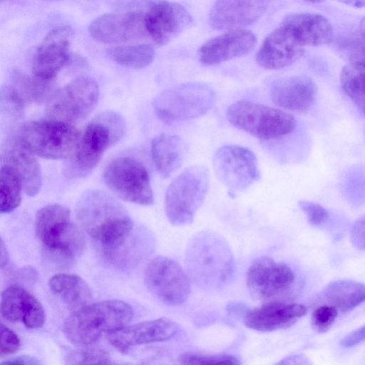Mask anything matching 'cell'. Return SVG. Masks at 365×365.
Instances as JSON below:
<instances>
[{
	"instance_id": "6da1fadb",
	"label": "cell",
	"mask_w": 365,
	"mask_h": 365,
	"mask_svg": "<svg viewBox=\"0 0 365 365\" xmlns=\"http://www.w3.org/2000/svg\"><path fill=\"white\" fill-rule=\"evenodd\" d=\"M76 215L81 227L101 245L107 257L125 244L133 228L122 204L101 190L84 192L77 202Z\"/></svg>"
},
{
	"instance_id": "7a4b0ae2",
	"label": "cell",
	"mask_w": 365,
	"mask_h": 365,
	"mask_svg": "<svg viewBox=\"0 0 365 365\" xmlns=\"http://www.w3.org/2000/svg\"><path fill=\"white\" fill-rule=\"evenodd\" d=\"M126 123L115 111H104L87 125L75 153L64 165V175L70 179L89 175L100 163L104 153L123 138Z\"/></svg>"
},
{
	"instance_id": "3957f363",
	"label": "cell",
	"mask_w": 365,
	"mask_h": 365,
	"mask_svg": "<svg viewBox=\"0 0 365 365\" xmlns=\"http://www.w3.org/2000/svg\"><path fill=\"white\" fill-rule=\"evenodd\" d=\"M133 316L131 306L121 300L91 302L71 313L63 323V331L73 345L88 346L97 341L103 334L125 326Z\"/></svg>"
},
{
	"instance_id": "277c9868",
	"label": "cell",
	"mask_w": 365,
	"mask_h": 365,
	"mask_svg": "<svg viewBox=\"0 0 365 365\" xmlns=\"http://www.w3.org/2000/svg\"><path fill=\"white\" fill-rule=\"evenodd\" d=\"M226 116L234 127L262 140L282 138L296 127V120L287 111L246 100L232 103Z\"/></svg>"
},
{
	"instance_id": "5b68a950",
	"label": "cell",
	"mask_w": 365,
	"mask_h": 365,
	"mask_svg": "<svg viewBox=\"0 0 365 365\" xmlns=\"http://www.w3.org/2000/svg\"><path fill=\"white\" fill-rule=\"evenodd\" d=\"M80 131L71 123L50 118L34 120L21 128L20 139L35 155L48 160H66L76 151Z\"/></svg>"
},
{
	"instance_id": "8992f818",
	"label": "cell",
	"mask_w": 365,
	"mask_h": 365,
	"mask_svg": "<svg viewBox=\"0 0 365 365\" xmlns=\"http://www.w3.org/2000/svg\"><path fill=\"white\" fill-rule=\"evenodd\" d=\"M209 184V171L201 165L187 168L173 180L165 196V212L170 222L190 223L206 197Z\"/></svg>"
},
{
	"instance_id": "52a82bcc",
	"label": "cell",
	"mask_w": 365,
	"mask_h": 365,
	"mask_svg": "<svg viewBox=\"0 0 365 365\" xmlns=\"http://www.w3.org/2000/svg\"><path fill=\"white\" fill-rule=\"evenodd\" d=\"M215 101V94L208 86L187 83L161 92L153 106L162 121L172 123L200 117L212 108Z\"/></svg>"
},
{
	"instance_id": "ba28073f",
	"label": "cell",
	"mask_w": 365,
	"mask_h": 365,
	"mask_svg": "<svg viewBox=\"0 0 365 365\" xmlns=\"http://www.w3.org/2000/svg\"><path fill=\"white\" fill-rule=\"evenodd\" d=\"M103 180L121 200L141 205L153 203L149 173L135 158L120 157L112 160L104 170Z\"/></svg>"
},
{
	"instance_id": "9c48e42d",
	"label": "cell",
	"mask_w": 365,
	"mask_h": 365,
	"mask_svg": "<svg viewBox=\"0 0 365 365\" xmlns=\"http://www.w3.org/2000/svg\"><path fill=\"white\" fill-rule=\"evenodd\" d=\"M212 162L216 177L231 197L245 191L260 178L255 155L240 145L220 148Z\"/></svg>"
},
{
	"instance_id": "30bf717a",
	"label": "cell",
	"mask_w": 365,
	"mask_h": 365,
	"mask_svg": "<svg viewBox=\"0 0 365 365\" xmlns=\"http://www.w3.org/2000/svg\"><path fill=\"white\" fill-rule=\"evenodd\" d=\"M99 98L95 80L79 76L60 88L48 104L51 118L73 124L85 119L93 111Z\"/></svg>"
},
{
	"instance_id": "8fae6325",
	"label": "cell",
	"mask_w": 365,
	"mask_h": 365,
	"mask_svg": "<svg viewBox=\"0 0 365 365\" xmlns=\"http://www.w3.org/2000/svg\"><path fill=\"white\" fill-rule=\"evenodd\" d=\"M148 290L161 302L171 306L185 303L190 292L189 279L175 260L157 257L148 264L144 273Z\"/></svg>"
},
{
	"instance_id": "7c38bea8",
	"label": "cell",
	"mask_w": 365,
	"mask_h": 365,
	"mask_svg": "<svg viewBox=\"0 0 365 365\" xmlns=\"http://www.w3.org/2000/svg\"><path fill=\"white\" fill-rule=\"evenodd\" d=\"M294 281V274L288 265L265 257L253 261L247 274V287L255 300L264 301L280 294Z\"/></svg>"
},
{
	"instance_id": "4fadbf2b",
	"label": "cell",
	"mask_w": 365,
	"mask_h": 365,
	"mask_svg": "<svg viewBox=\"0 0 365 365\" xmlns=\"http://www.w3.org/2000/svg\"><path fill=\"white\" fill-rule=\"evenodd\" d=\"M73 32L68 26L51 30L38 47L33 61V76L48 83L64 66L69 58L70 41Z\"/></svg>"
},
{
	"instance_id": "5bb4252c",
	"label": "cell",
	"mask_w": 365,
	"mask_h": 365,
	"mask_svg": "<svg viewBox=\"0 0 365 365\" xmlns=\"http://www.w3.org/2000/svg\"><path fill=\"white\" fill-rule=\"evenodd\" d=\"M178 331V327L174 322L161 318L126 324L106 336L112 346L125 354L137 346L170 340Z\"/></svg>"
},
{
	"instance_id": "9a60e30c",
	"label": "cell",
	"mask_w": 365,
	"mask_h": 365,
	"mask_svg": "<svg viewBox=\"0 0 365 365\" xmlns=\"http://www.w3.org/2000/svg\"><path fill=\"white\" fill-rule=\"evenodd\" d=\"M88 29L95 40L105 43L134 41L147 34L145 16L134 11L102 15L93 21Z\"/></svg>"
},
{
	"instance_id": "2e32d148",
	"label": "cell",
	"mask_w": 365,
	"mask_h": 365,
	"mask_svg": "<svg viewBox=\"0 0 365 365\" xmlns=\"http://www.w3.org/2000/svg\"><path fill=\"white\" fill-rule=\"evenodd\" d=\"M192 23V16L182 5L170 1L155 4L145 15L147 34L159 46L174 39Z\"/></svg>"
},
{
	"instance_id": "e0dca14e",
	"label": "cell",
	"mask_w": 365,
	"mask_h": 365,
	"mask_svg": "<svg viewBox=\"0 0 365 365\" xmlns=\"http://www.w3.org/2000/svg\"><path fill=\"white\" fill-rule=\"evenodd\" d=\"M270 0H216L210 13V24L216 30L242 29L257 21Z\"/></svg>"
},
{
	"instance_id": "ac0fdd59",
	"label": "cell",
	"mask_w": 365,
	"mask_h": 365,
	"mask_svg": "<svg viewBox=\"0 0 365 365\" xmlns=\"http://www.w3.org/2000/svg\"><path fill=\"white\" fill-rule=\"evenodd\" d=\"M270 96L274 104L285 110L303 113L316 103L317 87L304 75L280 78L272 82Z\"/></svg>"
},
{
	"instance_id": "d6986e66",
	"label": "cell",
	"mask_w": 365,
	"mask_h": 365,
	"mask_svg": "<svg viewBox=\"0 0 365 365\" xmlns=\"http://www.w3.org/2000/svg\"><path fill=\"white\" fill-rule=\"evenodd\" d=\"M256 37L247 30H230L204 43L198 51L200 63L213 66L249 53L255 46Z\"/></svg>"
},
{
	"instance_id": "ffe728a7",
	"label": "cell",
	"mask_w": 365,
	"mask_h": 365,
	"mask_svg": "<svg viewBox=\"0 0 365 365\" xmlns=\"http://www.w3.org/2000/svg\"><path fill=\"white\" fill-rule=\"evenodd\" d=\"M304 52V47L281 26L264 38L256 55V62L264 69L279 70L297 61Z\"/></svg>"
},
{
	"instance_id": "44dd1931",
	"label": "cell",
	"mask_w": 365,
	"mask_h": 365,
	"mask_svg": "<svg viewBox=\"0 0 365 365\" xmlns=\"http://www.w3.org/2000/svg\"><path fill=\"white\" fill-rule=\"evenodd\" d=\"M307 313L303 304L287 302H272L249 309L244 317L245 325L259 331L286 329Z\"/></svg>"
},
{
	"instance_id": "7402d4cb",
	"label": "cell",
	"mask_w": 365,
	"mask_h": 365,
	"mask_svg": "<svg viewBox=\"0 0 365 365\" xmlns=\"http://www.w3.org/2000/svg\"><path fill=\"white\" fill-rule=\"evenodd\" d=\"M0 311L7 321H21L30 329L39 328L45 322V312L41 304L20 286L9 287L2 292Z\"/></svg>"
},
{
	"instance_id": "603a6c76",
	"label": "cell",
	"mask_w": 365,
	"mask_h": 365,
	"mask_svg": "<svg viewBox=\"0 0 365 365\" xmlns=\"http://www.w3.org/2000/svg\"><path fill=\"white\" fill-rule=\"evenodd\" d=\"M282 26L304 47L326 44L333 36L330 22L324 16L315 13L289 14L283 20Z\"/></svg>"
},
{
	"instance_id": "cb8c5ba5",
	"label": "cell",
	"mask_w": 365,
	"mask_h": 365,
	"mask_svg": "<svg viewBox=\"0 0 365 365\" xmlns=\"http://www.w3.org/2000/svg\"><path fill=\"white\" fill-rule=\"evenodd\" d=\"M4 158V164L14 168L19 175L23 191L31 197L36 195L42 185L40 165L36 155L19 137L8 143Z\"/></svg>"
},
{
	"instance_id": "d4e9b609",
	"label": "cell",
	"mask_w": 365,
	"mask_h": 365,
	"mask_svg": "<svg viewBox=\"0 0 365 365\" xmlns=\"http://www.w3.org/2000/svg\"><path fill=\"white\" fill-rule=\"evenodd\" d=\"M185 153V143L177 135L163 134L152 142L153 160L156 170L163 179L170 177L180 168Z\"/></svg>"
},
{
	"instance_id": "484cf974",
	"label": "cell",
	"mask_w": 365,
	"mask_h": 365,
	"mask_svg": "<svg viewBox=\"0 0 365 365\" xmlns=\"http://www.w3.org/2000/svg\"><path fill=\"white\" fill-rule=\"evenodd\" d=\"M51 291L73 312L92 301L88 284L81 277L70 274H58L49 279Z\"/></svg>"
},
{
	"instance_id": "4316f807",
	"label": "cell",
	"mask_w": 365,
	"mask_h": 365,
	"mask_svg": "<svg viewBox=\"0 0 365 365\" xmlns=\"http://www.w3.org/2000/svg\"><path fill=\"white\" fill-rule=\"evenodd\" d=\"M70 223L69 210L58 204L42 207L35 217L36 233L46 248L56 241Z\"/></svg>"
},
{
	"instance_id": "83f0119b",
	"label": "cell",
	"mask_w": 365,
	"mask_h": 365,
	"mask_svg": "<svg viewBox=\"0 0 365 365\" xmlns=\"http://www.w3.org/2000/svg\"><path fill=\"white\" fill-rule=\"evenodd\" d=\"M326 304L338 311L347 312L354 309L364 299L363 283L349 279H339L329 283L322 291Z\"/></svg>"
},
{
	"instance_id": "f1b7e54d",
	"label": "cell",
	"mask_w": 365,
	"mask_h": 365,
	"mask_svg": "<svg viewBox=\"0 0 365 365\" xmlns=\"http://www.w3.org/2000/svg\"><path fill=\"white\" fill-rule=\"evenodd\" d=\"M364 61H350L339 75L342 92L362 113L364 111Z\"/></svg>"
},
{
	"instance_id": "f546056e",
	"label": "cell",
	"mask_w": 365,
	"mask_h": 365,
	"mask_svg": "<svg viewBox=\"0 0 365 365\" xmlns=\"http://www.w3.org/2000/svg\"><path fill=\"white\" fill-rule=\"evenodd\" d=\"M85 245L84 235L71 222L57 240L46 250L58 261L71 262L82 254Z\"/></svg>"
},
{
	"instance_id": "4dcf8cb0",
	"label": "cell",
	"mask_w": 365,
	"mask_h": 365,
	"mask_svg": "<svg viewBox=\"0 0 365 365\" xmlns=\"http://www.w3.org/2000/svg\"><path fill=\"white\" fill-rule=\"evenodd\" d=\"M21 179L11 166L4 164L0 168V213L16 209L21 201Z\"/></svg>"
},
{
	"instance_id": "1f68e13d",
	"label": "cell",
	"mask_w": 365,
	"mask_h": 365,
	"mask_svg": "<svg viewBox=\"0 0 365 365\" xmlns=\"http://www.w3.org/2000/svg\"><path fill=\"white\" fill-rule=\"evenodd\" d=\"M109 55L123 67L141 69L152 63L155 51L149 45L137 44L115 47L110 50Z\"/></svg>"
},
{
	"instance_id": "d6a6232c",
	"label": "cell",
	"mask_w": 365,
	"mask_h": 365,
	"mask_svg": "<svg viewBox=\"0 0 365 365\" xmlns=\"http://www.w3.org/2000/svg\"><path fill=\"white\" fill-rule=\"evenodd\" d=\"M28 101L27 96L16 82L0 88V106L11 114L21 113Z\"/></svg>"
},
{
	"instance_id": "836d02e7",
	"label": "cell",
	"mask_w": 365,
	"mask_h": 365,
	"mask_svg": "<svg viewBox=\"0 0 365 365\" xmlns=\"http://www.w3.org/2000/svg\"><path fill=\"white\" fill-rule=\"evenodd\" d=\"M67 364H110L109 354L99 349L81 346L68 354L66 358Z\"/></svg>"
},
{
	"instance_id": "e575fe53",
	"label": "cell",
	"mask_w": 365,
	"mask_h": 365,
	"mask_svg": "<svg viewBox=\"0 0 365 365\" xmlns=\"http://www.w3.org/2000/svg\"><path fill=\"white\" fill-rule=\"evenodd\" d=\"M338 316V310L333 306L324 304L314 309L312 314L311 324L319 333L329 329Z\"/></svg>"
},
{
	"instance_id": "d590c367",
	"label": "cell",
	"mask_w": 365,
	"mask_h": 365,
	"mask_svg": "<svg viewBox=\"0 0 365 365\" xmlns=\"http://www.w3.org/2000/svg\"><path fill=\"white\" fill-rule=\"evenodd\" d=\"M179 361L183 364H238L240 362L231 355H205L198 353L182 354Z\"/></svg>"
},
{
	"instance_id": "8d00e7d4",
	"label": "cell",
	"mask_w": 365,
	"mask_h": 365,
	"mask_svg": "<svg viewBox=\"0 0 365 365\" xmlns=\"http://www.w3.org/2000/svg\"><path fill=\"white\" fill-rule=\"evenodd\" d=\"M16 334L6 326L0 324V358L16 353L20 347Z\"/></svg>"
},
{
	"instance_id": "74e56055",
	"label": "cell",
	"mask_w": 365,
	"mask_h": 365,
	"mask_svg": "<svg viewBox=\"0 0 365 365\" xmlns=\"http://www.w3.org/2000/svg\"><path fill=\"white\" fill-rule=\"evenodd\" d=\"M298 205L306 215L309 224L317 226L327 220L328 212L321 205L307 200H300Z\"/></svg>"
},
{
	"instance_id": "f35d334b",
	"label": "cell",
	"mask_w": 365,
	"mask_h": 365,
	"mask_svg": "<svg viewBox=\"0 0 365 365\" xmlns=\"http://www.w3.org/2000/svg\"><path fill=\"white\" fill-rule=\"evenodd\" d=\"M364 339V326L352 331L346 335L341 341V346L351 348L363 341Z\"/></svg>"
},
{
	"instance_id": "ab89813d",
	"label": "cell",
	"mask_w": 365,
	"mask_h": 365,
	"mask_svg": "<svg viewBox=\"0 0 365 365\" xmlns=\"http://www.w3.org/2000/svg\"><path fill=\"white\" fill-rule=\"evenodd\" d=\"M2 364L16 365V364H26V365H36L41 364V361L37 359L28 355L18 356L8 360L2 361Z\"/></svg>"
},
{
	"instance_id": "60d3db41",
	"label": "cell",
	"mask_w": 365,
	"mask_h": 365,
	"mask_svg": "<svg viewBox=\"0 0 365 365\" xmlns=\"http://www.w3.org/2000/svg\"><path fill=\"white\" fill-rule=\"evenodd\" d=\"M9 260V252L6 244L0 237V268L5 267Z\"/></svg>"
},
{
	"instance_id": "b9f144b4",
	"label": "cell",
	"mask_w": 365,
	"mask_h": 365,
	"mask_svg": "<svg viewBox=\"0 0 365 365\" xmlns=\"http://www.w3.org/2000/svg\"><path fill=\"white\" fill-rule=\"evenodd\" d=\"M346 5L356 8H362L364 6L365 0H339Z\"/></svg>"
},
{
	"instance_id": "7bdbcfd3",
	"label": "cell",
	"mask_w": 365,
	"mask_h": 365,
	"mask_svg": "<svg viewBox=\"0 0 365 365\" xmlns=\"http://www.w3.org/2000/svg\"><path fill=\"white\" fill-rule=\"evenodd\" d=\"M307 1H309V2H311V3H319V2H321L324 0H305Z\"/></svg>"
},
{
	"instance_id": "ee69618b",
	"label": "cell",
	"mask_w": 365,
	"mask_h": 365,
	"mask_svg": "<svg viewBox=\"0 0 365 365\" xmlns=\"http://www.w3.org/2000/svg\"><path fill=\"white\" fill-rule=\"evenodd\" d=\"M45 1H60V0H45Z\"/></svg>"
},
{
	"instance_id": "f6af8a7d",
	"label": "cell",
	"mask_w": 365,
	"mask_h": 365,
	"mask_svg": "<svg viewBox=\"0 0 365 365\" xmlns=\"http://www.w3.org/2000/svg\"><path fill=\"white\" fill-rule=\"evenodd\" d=\"M1 0H0V2H1Z\"/></svg>"
}]
</instances>
